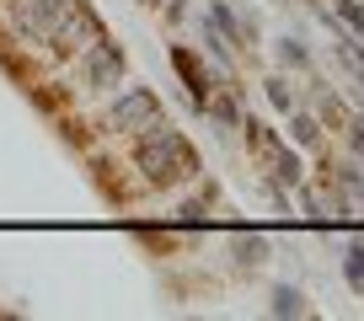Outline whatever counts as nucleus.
<instances>
[{
    "label": "nucleus",
    "instance_id": "f3484780",
    "mask_svg": "<svg viewBox=\"0 0 364 321\" xmlns=\"http://www.w3.org/2000/svg\"><path fill=\"white\" fill-rule=\"evenodd\" d=\"M353 48H359V54H364V33H359V43H353Z\"/></svg>",
    "mask_w": 364,
    "mask_h": 321
},
{
    "label": "nucleus",
    "instance_id": "f257e3e1",
    "mask_svg": "<svg viewBox=\"0 0 364 321\" xmlns=\"http://www.w3.org/2000/svg\"><path fill=\"white\" fill-rule=\"evenodd\" d=\"M134 166L145 172L150 187H171V183H188V177L198 172V156L166 118H156V124H145L139 139H134Z\"/></svg>",
    "mask_w": 364,
    "mask_h": 321
},
{
    "label": "nucleus",
    "instance_id": "9d476101",
    "mask_svg": "<svg viewBox=\"0 0 364 321\" xmlns=\"http://www.w3.org/2000/svg\"><path fill=\"white\" fill-rule=\"evenodd\" d=\"M230 252H236V263H262V252H268V241L252 230V236H236L230 241Z\"/></svg>",
    "mask_w": 364,
    "mask_h": 321
},
{
    "label": "nucleus",
    "instance_id": "ddd939ff",
    "mask_svg": "<svg viewBox=\"0 0 364 321\" xmlns=\"http://www.w3.org/2000/svg\"><path fill=\"white\" fill-rule=\"evenodd\" d=\"M338 22L353 27V33H364V6L359 0H338Z\"/></svg>",
    "mask_w": 364,
    "mask_h": 321
},
{
    "label": "nucleus",
    "instance_id": "423d86ee",
    "mask_svg": "<svg viewBox=\"0 0 364 321\" xmlns=\"http://www.w3.org/2000/svg\"><path fill=\"white\" fill-rule=\"evenodd\" d=\"M171 65H177V75H182V86H188V97H193V107L204 113L209 107V97H215V86H209V70L198 65L188 48H171Z\"/></svg>",
    "mask_w": 364,
    "mask_h": 321
},
{
    "label": "nucleus",
    "instance_id": "f8f14e48",
    "mask_svg": "<svg viewBox=\"0 0 364 321\" xmlns=\"http://www.w3.org/2000/svg\"><path fill=\"white\" fill-rule=\"evenodd\" d=\"M268 102L279 113H295V92H289V80H268Z\"/></svg>",
    "mask_w": 364,
    "mask_h": 321
},
{
    "label": "nucleus",
    "instance_id": "4468645a",
    "mask_svg": "<svg viewBox=\"0 0 364 321\" xmlns=\"http://www.w3.org/2000/svg\"><path fill=\"white\" fill-rule=\"evenodd\" d=\"M209 113H215V118H220L225 129H241V107H236V102H225V97H220V102L209 97Z\"/></svg>",
    "mask_w": 364,
    "mask_h": 321
},
{
    "label": "nucleus",
    "instance_id": "f03ea898",
    "mask_svg": "<svg viewBox=\"0 0 364 321\" xmlns=\"http://www.w3.org/2000/svg\"><path fill=\"white\" fill-rule=\"evenodd\" d=\"M97 38H107V27H102V16L91 11L86 0H70V11L59 16L54 27H48V43L59 48V54H70V48H86V43H97Z\"/></svg>",
    "mask_w": 364,
    "mask_h": 321
},
{
    "label": "nucleus",
    "instance_id": "0eeeda50",
    "mask_svg": "<svg viewBox=\"0 0 364 321\" xmlns=\"http://www.w3.org/2000/svg\"><path fill=\"white\" fill-rule=\"evenodd\" d=\"M204 16H209V22H215V27H220V33H225V38H230V48H236V43H247V38H252V22H247V27H241V22H236V16H230V6H220V0H209V11H204Z\"/></svg>",
    "mask_w": 364,
    "mask_h": 321
},
{
    "label": "nucleus",
    "instance_id": "dca6fc26",
    "mask_svg": "<svg viewBox=\"0 0 364 321\" xmlns=\"http://www.w3.org/2000/svg\"><path fill=\"white\" fill-rule=\"evenodd\" d=\"M348 145H353V156L364 160V118H353V124H348Z\"/></svg>",
    "mask_w": 364,
    "mask_h": 321
},
{
    "label": "nucleus",
    "instance_id": "20e7f679",
    "mask_svg": "<svg viewBox=\"0 0 364 321\" xmlns=\"http://www.w3.org/2000/svg\"><path fill=\"white\" fill-rule=\"evenodd\" d=\"M161 118V97L150 86H129L124 97L113 102V129H145Z\"/></svg>",
    "mask_w": 364,
    "mask_h": 321
},
{
    "label": "nucleus",
    "instance_id": "9b49d317",
    "mask_svg": "<svg viewBox=\"0 0 364 321\" xmlns=\"http://www.w3.org/2000/svg\"><path fill=\"white\" fill-rule=\"evenodd\" d=\"M289 129H295L300 145H321V124H316L311 113H295V118H289Z\"/></svg>",
    "mask_w": 364,
    "mask_h": 321
},
{
    "label": "nucleus",
    "instance_id": "1a4fd4ad",
    "mask_svg": "<svg viewBox=\"0 0 364 321\" xmlns=\"http://www.w3.org/2000/svg\"><path fill=\"white\" fill-rule=\"evenodd\" d=\"M343 278H348V284L364 295V241H353L348 252H343Z\"/></svg>",
    "mask_w": 364,
    "mask_h": 321
},
{
    "label": "nucleus",
    "instance_id": "6e6552de",
    "mask_svg": "<svg viewBox=\"0 0 364 321\" xmlns=\"http://www.w3.org/2000/svg\"><path fill=\"white\" fill-rule=\"evenodd\" d=\"M273 316H306V295H300V289L295 284H279V289H273Z\"/></svg>",
    "mask_w": 364,
    "mask_h": 321
},
{
    "label": "nucleus",
    "instance_id": "a211bd4d",
    "mask_svg": "<svg viewBox=\"0 0 364 321\" xmlns=\"http://www.w3.org/2000/svg\"><path fill=\"white\" fill-rule=\"evenodd\" d=\"M139 6H161V0H139Z\"/></svg>",
    "mask_w": 364,
    "mask_h": 321
},
{
    "label": "nucleus",
    "instance_id": "7ed1b4c3",
    "mask_svg": "<svg viewBox=\"0 0 364 321\" xmlns=\"http://www.w3.org/2000/svg\"><path fill=\"white\" fill-rule=\"evenodd\" d=\"M80 75H86V86H97V92H113L118 80H124V48H118L113 38L86 43L80 48Z\"/></svg>",
    "mask_w": 364,
    "mask_h": 321
},
{
    "label": "nucleus",
    "instance_id": "2eb2a0df",
    "mask_svg": "<svg viewBox=\"0 0 364 321\" xmlns=\"http://www.w3.org/2000/svg\"><path fill=\"white\" fill-rule=\"evenodd\" d=\"M279 59H284V65H295V70H306V65H311V54L295 43V38H284V43H279Z\"/></svg>",
    "mask_w": 364,
    "mask_h": 321
},
{
    "label": "nucleus",
    "instance_id": "39448f33",
    "mask_svg": "<svg viewBox=\"0 0 364 321\" xmlns=\"http://www.w3.org/2000/svg\"><path fill=\"white\" fill-rule=\"evenodd\" d=\"M70 11V0H16V33L22 38H48V27Z\"/></svg>",
    "mask_w": 364,
    "mask_h": 321
}]
</instances>
